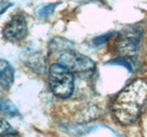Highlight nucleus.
<instances>
[{"label":"nucleus","instance_id":"obj_5","mask_svg":"<svg viewBox=\"0 0 147 137\" xmlns=\"http://www.w3.org/2000/svg\"><path fill=\"white\" fill-rule=\"evenodd\" d=\"M140 33L137 31H128L121 34L115 43L118 53L123 57H135L138 50Z\"/></svg>","mask_w":147,"mask_h":137},{"label":"nucleus","instance_id":"obj_2","mask_svg":"<svg viewBox=\"0 0 147 137\" xmlns=\"http://www.w3.org/2000/svg\"><path fill=\"white\" fill-rule=\"evenodd\" d=\"M48 80L51 91L58 98L66 99L73 94L74 75L68 68L60 64L51 65L49 68Z\"/></svg>","mask_w":147,"mask_h":137},{"label":"nucleus","instance_id":"obj_9","mask_svg":"<svg viewBox=\"0 0 147 137\" xmlns=\"http://www.w3.org/2000/svg\"><path fill=\"white\" fill-rule=\"evenodd\" d=\"M57 5L58 3H50V5H45V6L41 7L38 9V11H37L38 16H41V17H48L49 15H51L53 13V10H55Z\"/></svg>","mask_w":147,"mask_h":137},{"label":"nucleus","instance_id":"obj_6","mask_svg":"<svg viewBox=\"0 0 147 137\" xmlns=\"http://www.w3.org/2000/svg\"><path fill=\"white\" fill-rule=\"evenodd\" d=\"M14 68L6 60H0V86L8 90L14 83Z\"/></svg>","mask_w":147,"mask_h":137},{"label":"nucleus","instance_id":"obj_3","mask_svg":"<svg viewBox=\"0 0 147 137\" xmlns=\"http://www.w3.org/2000/svg\"><path fill=\"white\" fill-rule=\"evenodd\" d=\"M58 64L65 67L71 72H90L95 68V64L92 60L78 52L74 51V49H67L59 53Z\"/></svg>","mask_w":147,"mask_h":137},{"label":"nucleus","instance_id":"obj_1","mask_svg":"<svg viewBox=\"0 0 147 137\" xmlns=\"http://www.w3.org/2000/svg\"><path fill=\"white\" fill-rule=\"evenodd\" d=\"M147 106V83L135 80L114 99L112 106L115 118L123 125L135 122Z\"/></svg>","mask_w":147,"mask_h":137},{"label":"nucleus","instance_id":"obj_8","mask_svg":"<svg viewBox=\"0 0 147 137\" xmlns=\"http://www.w3.org/2000/svg\"><path fill=\"white\" fill-rule=\"evenodd\" d=\"M15 129L10 126V124L3 118H0V137L6 136V135H10V134H15Z\"/></svg>","mask_w":147,"mask_h":137},{"label":"nucleus","instance_id":"obj_7","mask_svg":"<svg viewBox=\"0 0 147 137\" xmlns=\"http://www.w3.org/2000/svg\"><path fill=\"white\" fill-rule=\"evenodd\" d=\"M0 112L7 116H11V117L17 116L19 114L16 106L7 99H0Z\"/></svg>","mask_w":147,"mask_h":137},{"label":"nucleus","instance_id":"obj_10","mask_svg":"<svg viewBox=\"0 0 147 137\" xmlns=\"http://www.w3.org/2000/svg\"><path fill=\"white\" fill-rule=\"evenodd\" d=\"M13 6V3L11 2H9V1H1L0 2V15L1 14H3L9 7H11Z\"/></svg>","mask_w":147,"mask_h":137},{"label":"nucleus","instance_id":"obj_4","mask_svg":"<svg viewBox=\"0 0 147 137\" xmlns=\"http://www.w3.org/2000/svg\"><path fill=\"white\" fill-rule=\"evenodd\" d=\"M27 34V21L24 15L16 14L9 19L2 29V36L5 39L11 43L22 41Z\"/></svg>","mask_w":147,"mask_h":137}]
</instances>
